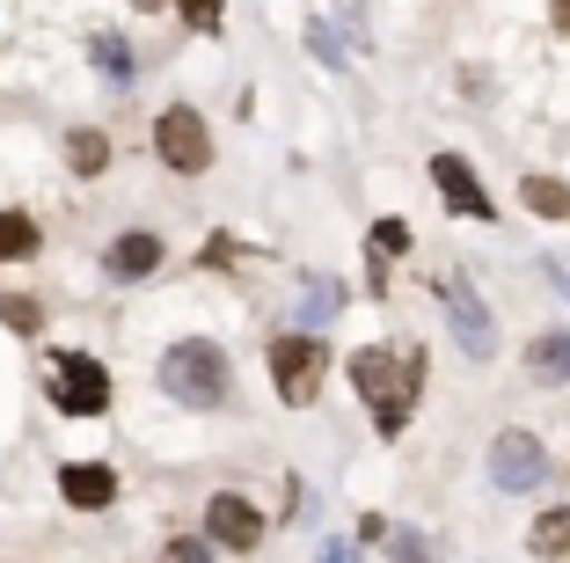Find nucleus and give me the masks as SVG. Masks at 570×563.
I'll return each mask as SVG.
<instances>
[{
  "label": "nucleus",
  "mask_w": 570,
  "mask_h": 563,
  "mask_svg": "<svg viewBox=\"0 0 570 563\" xmlns=\"http://www.w3.org/2000/svg\"><path fill=\"white\" fill-rule=\"evenodd\" d=\"M352 381H358V402L373 410V425H381V439H395V431L417 417V396H424V344L417 337L366 344L352 359Z\"/></svg>",
  "instance_id": "1"
},
{
  "label": "nucleus",
  "mask_w": 570,
  "mask_h": 563,
  "mask_svg": "<svg viewBox=\"0 0 570 563\" xmlns=\"http://www.w3.org/2000/svg\"><path fill=\"white\" fill-rule=\"evenodd\" d=\"M161 388L176 402H190V410H219V402L235 396V366H227L219 344L184 337V344H168V359H161Z\"/></svg>",
  "instance_id": "2"
},
{
  "label": "nucleus",
  "mask_w": 570,
  "mask_h": 563,
  "mask_svg": "<svg viewBox=\"0 0 570 563\" xmlns=\"http://www.w3.org/2000/svg\"><path fill=\"white\" fill-rule=\"evenodd\" d=\"M271 381H278V402L307 410V402L322 396V381H330V344H322L315 330L278 337V344H271Z\"/></svg>",
  "instance_id": "3"
},
{
  "label": "nucleus",
  "mask_w": 570,
  "mask_h": 563,
  "mask_svg": "<svg viewBox=\"0 0 570 563\" xmlns=\"http://www.w3.org/2000/svg\"><path fill=\"white\" fill-rule=\"evenodd\" d=\"M51 402L67 417H102L110 410V366L88 351H51Z\"/></svg>",
  "instance_id": "4"
},
{
  "label": "nucleus",
  "mask_w": 570,
  "mask_h": 563,
  "mask_svg": "<svg viewBox=\"0 0 570 563\" xmlns=\"http://www.w3.org/2000/svg\"><path fill=\"white\" fill-rule=\"evenodd\" d=\"M154 154H161V168H176V176H205V168H213L205 117L190 110V103H168V110L154 117Z\"/></svg>",
  "instance_id": "5"
},
{
  "label": "nucleus",
  "mask_w": 570,
  "mask_h": 563,
  "mask_svg": "<svg viewBox=\"0 0 570 563\" xmlns=\"http://www.w3.org/2000/svg\"><path fill=\"white\" fill-rule=\"evenodd\" d=\"M432 300L446 308V322H453V344L469 351V359H490V351H498V322L483 316V300H475V285L461 279V271L432 279Z\"/></svg>",
  "instance_id": "6"
},
{
  "label": "nucleus",
  "mask_w": 570,
  "mask_h": 563,
  "mask_svg": "<svg viewBox=\"0 0 570 563\" xmlns=\"http://www.w3.org/2000/svg\"><path fill=\"white\" fill-rule=\"evenodd\" d=\"M490 476H498V491H534V483H549V447H541L534 431H498Z\"/></svg>",
  "instance_id": "7"
},
{
  "label": "nucleus",
  "mask_w": 570,
  "mask_h": 563,
  "mask_svg": "<svg viewBox=\"0 0 570 563\" xmlns=\"http://www.w3.org/2000/svg\"><path fill=\"white\" fill-rule=\"evenodd\" d=\"M205 542H219V549H256V542H264V513H256L242 491L205 497Z\"/></svg>",
  "instance_id": "8"
},
{
  "label": "nucleus",
  "mask_w": 570,
  "mask_h": 563,
  "mask_svg": "<svg viewBox=\"0 0 570 563\" xmlns=\"http://www.w3.org/2000/svg\"><path fill=\"white\" fill-rule=\"evenodd\" d=\"M432 183H439V198H446L461 220H498V198L475 183V168L461 162V154H432Z\"/></svg>",
  "instance_id": "9"
},
{
  "label": "nucleus",
  "mask_w": 570,
  "mask_h": 563,
  "mask_svg": "<svg viewBox=\"0 0 570 563\" xmlns=\"http://www.w3.org/2000/svg\"><path fill=\"white\" fill-rule=\"evenodd\" d=\"M59 497H67L73 513H102V505H118V468L110 462H67L59 468Z\"/></svg>",
  "instance_id": "10"
},
{
  "label": "nucleus",
  "mask_w": 570,
  "mask_h": 563,
  "mask_svg": "<svg viewBox=\"0 0 570 563\" xmlns=\"http://www.w3.org/2000/svg\"><path fill=\"white\" fill-rule=\"evenodd\" d=\"M161 234H147V227H132V234H118V242H110V256H102V264H110V279H154V271H161Z\"/></svg>",
  "instance_id": "11"
},
{
  "label": "nucleus",
  "mask_w": 570,
  "mask_h": 563,
  "mask_svg": "<svg viewBox=\"0 0 570 563\" xmlns=\"http://www.w3.org/2000/svg\"><path fill=\"white\" fill-rule=\"evenodd\" d=\"M37 249H45V227L22 205H0V264H30Z\"/></svg>",
  "instance_id": "12"
},
{
  "label": "nucleus",
  "mask_w": 570,
  "mask_h": 563,
  "mask_svg": "<svg viewBox=\"0 0 570 563\" xmlns=\"http://www.w3.org/2000/svg\"><path fill=\"white\" fill-rule=\"evenodd\" d=\"M67 168H73V176H102V168H110V133L73 125V133H67Z\"/></svg>",
  "instance_id": "13"
},
{
  "label": "nucleus",
  "mask_w": 570,
  "mask_h": 563,
  "mask_svg": "<svg viewBox=\"0 0 570 563\" xmlns=\"http://www.w3.org/2000/svg\"><path fill=\"white\" fill-rule=\"evenodd\" d=\"M527 366H534L541 381H570V337H563V330L534 337V344H527Z\"/></svg>",
  "instance_id": "14"
},
{
  "label": "nucleus",
  "mask_w": 570,
  "mask_h": 563,
  "mask_svg": "<svg viewBox=\"0 0 570 563\" xmlns=\"http://www.w3.org/2000/svg\"><path fill=\"white\" fill-rule=\"evenodd\" d=\"M520 198H527V213H541V220H570V191L556 176H527Z\"/></svg>",
  "instance_id": "15"
},
{
  "label": "nucleus",
  "mask_w": 570,
  "mask_h": 563,
  "mask_svg": "<svg viewBox=\"0 0 570 563\" xmlns=\"http://www.w3.org/2000/svg\"><path fill=\"white\" fill-rule=\"evenodd\" d=\"M0 322H8L16 337H37L45 330V308H37L30 293H0Z\"/></svg>",
  "instance_id": "16"
},
{
  "label": "nucleus",
  "mask_w": 570,
  "mask_h": 563,
  "mask_svg": "<svg viewBox=\"0 0 570 563\" xmlns=\"http://www.w3.org/2000/svg\"><path fill=\"white\" fill-rule=\"evenodd\" d=\"M96 67L110 74V81H132V51H125V37H96Z\"/></svg>",
  "instance_id": "17"
},
{
  "label": "nucleus",
  "mask_w": 570,
  "mask_h": 563,
  "mask_svg": "<svg viewBox=\"0 0 570 563\" xmlns=\"http://www.w3.org/2000/svg\"><path fill=\"white\" fill-rule=\"evenodd\" d=\"M176 16H184L190 30H205V37H213V30H219V16H227V8H219V0H176Z\"/></svg>",
  "instance_id": "18"
},
{
  "label": "nucleus",
  "mask_w": 570,
  "mask_h": 563,
  "mask_svg": "<svg viewBox=\"0 0 570 563\" xmlns=\"http://www.w3.org/2000/svg\"><path fill=\"white\" fill-rule=\"evenodd\" d=\"M336 300H344V293H336L330 279H315V285H307V322H330V316H336Z\"/></svg>",
  "instance_id": "19"
},
{
  "label": "nucleus",
  "mask_w": 570,
  "mask_h": 563,
  "mask_svg": "<svg viewBox=\"0 0 570 563\" xmlns=\"http://www.w3.org/2000/svg\"><path fill=\"white\" fill-rule=\"evenodd\" d=\"M168 563H213V542H205V534H176V542H168Z\"/></svg>",
  "instance_id": "20"
},
{
  "label": "nucleus",
  "mask_w": 570,
  "mask_h": 563,
  "mask_svg": "<svg viewBox=\"0 0 570 563\" xmlns=\"http://www.w3.org/2000/svg\"><path fill=\"white\" fill-rule=\"evenodd\" d=\"M373 249H381V256H403V249H410V227H403V220H381V227H373Z\"/></svg>",
  "instance_id": "21"
},
{
  "label": "nucleus",
  "mask_w": 570,
  "mask_h": 563,
  "mask_svg": "<svg viewBox=\"0 0 570 563\" xmlns=\"http://www.w3.org/2000/svg\"><path fill=\"white\" fill-rule=\"evenodd\" d=\"M395 563H424V542H417V534H395Z\"/></svg>",
  "instance_id": "22"
},
{
  "label": "nucleus",
  "mask_w": 570,
  "mask_h": 563,
  "mask_svg": "<svg viewBox=\"0 0 570 563\" xmlns=\"http://www.w3.org/2000/svg\"><path fill=\"white\" fill-rule=\"evenodd\" d=\"M322 563H352V542H330V549H322Z\"/></svg>",
  "instance_id": "23"
},
{
  "label": "nucleus",
  "mask_w": 570,
  "mask_h": 563,
  "mask_svg": "<svg viewBox=\"0 0 570 563\" xmlns=\"http://www.w3.org/2000/svg\"><path fill=\"white\" fill-rule=\"evenodd\" d=\"M549 16H556V30H563V37H570V0H556Z\"/></svg>",
  "instance_id": "24"
},
{
  "label": "nucleus",
  "mask_w": 570,
  "mask_h": 563,
  "mask_svg": "<svg viewBox=\"0 0 570 563\" xmlns=\"http://www.w3.org/2000/svg\"><path fill=\"white\" fill-rule=\"evenodd\" d=\"M132 8H147V16H154V8H168V0H132Z\"/></svg>",
  "instance_id": "25"
},
{
  "label": "nucleus",
  "mask_w": 570,
  "mask_h": 563,
  "mask_svg": "<svg viewBox=\"0 0 570 563\" xmlns=\"http://www.w3.org/2000/svg\"><path fill=\"white\" fill-rule=\"evenodd\" d=\"M556 285H563V293H570V271H556Z\"/></svg>",
  "instance_id": "26"
}]
</instances>
